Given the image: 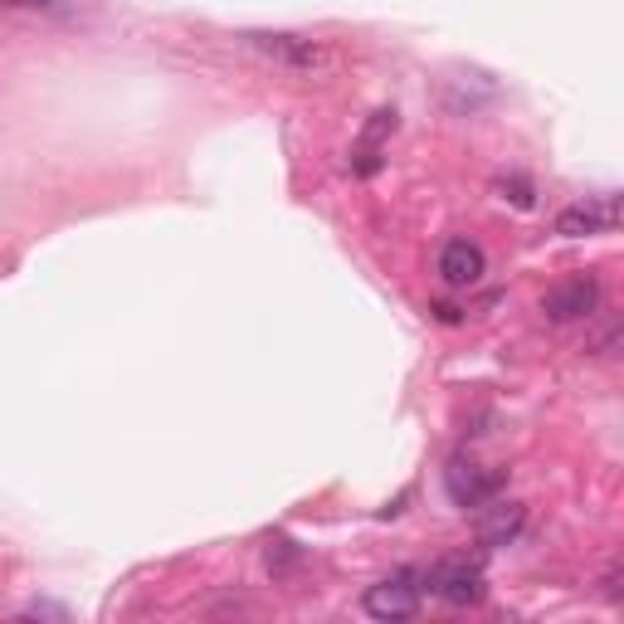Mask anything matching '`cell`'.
Wrapping results in <instances>:
<instances>
[{"label": "cell", "mask_w": 624, "mask_h": 624, "mask_svg": "<svg viewBox=\"0 0 624 624\" xmlns=\"http://www.w3.org/2000/svg\"><path fill=\"white\" fill-rule=\"evenodd\" d=\"M425 585L435 590L439 600H449V605H479L483 590H488L483 585V561H479V556H469V551L445 556V561L429 566Z\"/></svg>", "instance_id": "obj_1"}, {"label": "cell", "mask_w": 624, "mask_h": 624, "mask_svg": "<svg viewBox=\"0 0 624 624\" xmlns=\"http://www.w3.org/2000/svg\"><path fill=\"white\" fill-rule=\"evenodd\" d=\"M244 44H249V50H259L264 59L288 64V69H298V74H317V69H327V64H332V50H327V44L303 40V35H274V30H254V35H244Z\"/></svg>", "instance_id": "obj_2"}, {"label": "cell", "mask_w": 624, "mask_h": 624, "mask_svg": "<svg viewBox=\"0 0 624 624\" xmlns=\"http://www.w3.org/2000/svg\"><path fill=\"white\" fill-rule=\"evenodd\" d=\"M620 225V196L605 190V196H585L576 206H566L556 215V234L566 240H585V234H600V230H615Z\"/></svg>", "instance_id": "obj_3"}, {"label": "cell", "mask_w": 624, "mask_h": 624, "mask_svg": "<svg viewBox=\"0 0 624 624\" xmlns=\"http://www.w3.org/2000/svg\"><path fill=\"white\" fill-rule=\"evenodd\" d=\"M595 308H600V283L590 274L556 283V288H547V298H541V313H547L551 322H581V317H590Z\"/></svg>", "instance_id": "obj_4"}, {"label": "cell", "mask_w": 624, "mask_h": 624, "mask_svg": "<svg viewBox=\"0 0 624 624\" xmlns=\"http://www.w3.org/2000/svg\"><path fill=\"white\" fill-rule=\"evenodd\" d=\"M419 610V585L415 571H395L366 590V615L371 620H410Z\"/></svg>", "instance_id": "obj_5"}, {"label": "cell", "mask_w": 624, "mask_h": 624, "mask_svg": "<svg viewBox=\"0 0 624 624\" xmlns=\"http://www.w3.org/2000/svg\"><path fill=\"white\" fill-rule=\"evenodd\" d=\"M445 488H449V497L459 507H479V503H488V497H497L503 473L483 469V463H473V459H453L445 469Z\"/></svg>", "instance_id": "obj_6"}, {"label": "cell", "mask_w": 624, "mask_h": 624, "mask_svg": "<svg viewBox=\"0 0 624 624\" xmlns=\"http://www.w3.org/2000/svg\"><path fill=\"white\" fill-rule=\"evenodd\" d=\"M522 527H527V507L522 503H497V497L479 503V522H473V532H479L483 547H507Z\"/></svg>", "instance_id": "obj_7"}, {"label": "cell", "mask_w": 624, "mask_h": 624, "mask_svg": "<svg viewBox=\"0 0 624 624\" xmlns=\"http://www.w3.org/2000/svg\"><path fill=\"white\" fill-rule=\"evenodd\" d=\"M483 269H488V259L473 240H449L445 254H439V278H445L449 288H473V283L483 278Z\"/></svg>", "instance_id": "obj_8"}, {"label": "cell", "mask_w": 624, "mask_h": 624, "mask_svg": "<svg viewBox=\"0 0 624 624\" xmlns=\"http://www.w3.org/2000/svg\"><path fill=\"white\" fill-rule=\"evenodd\" d=\"M497 190H503V200H513L517 210H532V186L527 180H497Z\"/></svg>", "instance_id": "obj_9"}, {"label": "cell", "mask_w": 624, "mask_h": 624, "mask_svg": "<svg viewBox=\"0 0 624 624\" xmlns=\"http://www.w3.org/2000/svg\"><path fill=\"white\" fill-rule=\"evenodd\" d=\"M620 332H624V327H620V322H610L605 332H595V337H590V347H585V351H595V357H610V351L620 347Z\"/></svg>", "instance_id": "obj_10"}, {"label": "cell", "mask_w": 624, "mask_h": 624, "mask_svg": "<svg viewBox=\"0 0 624 624\" xmlns=\"http://www.w3.org/2000/svg\"><path fill=\"white\" fill-rule=\"evenodd\" d=\"M385 132H395V112H376V122L366 128V146H376Z\"/></svg>", "instance_id": "obj_11"}, {"label": "cell", "mask_w": 624, "mask_h": 624, "mask_svg": "<svg viewBox=\"0 0 624 624\" xmlns=\"http://www.w3.org/2000/svg\"><path fill=\"white\" fill-rule=\"evenodd\" d=\"M435 313H439V322H459V308H449V303H435Z\"/></svg>", "instance_id": "obj_12"}]
</instances>
